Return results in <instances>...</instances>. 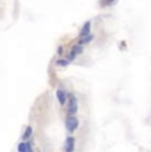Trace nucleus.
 Masks as SVG:
<instances>
[{"label": "nucleus", "mask_w": 151, "mask_h": 152, "mask_svg": "<svg viewBox=\"0 0 151 152\" xmlns=\"http://www.w3.org/2000/svg\"><path fill=\"white\" fill-rule=\"evenodd\" d=\"M78 111V103H77V98L74 94H69V99H68V114L74 115Z\"/></svg>", "instance_id": "f257e3e1"}, {"label": "nucleus", "mask_w": 151, "mask_h": 152, "mask_svg": "<svg viewBox=\"0 0 151 152\" xmlns=\"http://www.w3.org/2000/svg\"><path fill=\"white\" fill-rule=\"evenodd\" d=\"M65 126H66V130L69 132H74L78 127V119L74 117V115H69L65 120Z\"/></svg>", "instance_id": "f03ea898"}, {"label": "nucleus", "mask_w": 151, "mask_h": 152, "mask_svg": "<svg viewBox=\"0 0 151 152\" xmlns=\"http://www.w3.org/2000/svg\"><path fill=\"white\" fill-rule=\"evenodd\" d=\"M74 142H76V139L73 136L66 138V140H65V145H64L65 151H66V152H72L73 150H74Z\"/></svg>", "instance_id": "7ed1b4c3"}, {"label": "nucleus", "mask_w": 151, "mask_h": 152, "mask_svg": "<svg viewBox=\"0 0 151 152\" xmlns=\"http://www.w3.org/2000/svg\"><path fill=\"white\" fill-rule=\"evenodd\" d=\"M56 95H57V99H58L60 105H64V103L66 102V93H65L64 90L58 89L57 90V93H56Z\"/></svg>", "instance_id": "20e7f679"}, {"label": "nucleus", "mask_w": 151, "mask_h": 152, "mask_svg": "<svg viewBox=\"0 0 151 152\" xmlns=\"http://www.w3.org/2000/svg\"><path fill=\"white\" fill-rule=\"evenodd\" d=\"M18 150L20 152H31V151H32V147H31V143L29 142H23V143H20V144H19Z\"/></svg>", "instance_id": "39448f33"}, {"label": "nucleus", "mask_w": 151, "mask_h": 152, "mask_svg": "<svg viewBox=\"0 0 151 152\" xmlns=\"http://www.w3.org/2000/svg\"><path fill=\"white\" fill-rule=\"evenodd\" d=\"M89 33H90V22L88 21V22H85L84 28H82L81 32H80V37H84V36L89 35Z\"/></svg>", "instance_id": "423d86ee"}, {"label": "nucleus", "mask_w": 151, "mask_h": 152, "mask_svg": "<svg viewBox=\"0 0 151 152\" xmlns=\"http://www.w3.org/2000/svg\"><path fill=\"white\" fill-rule=\"evenodd\" d=\"M92 40H93V36L89 33V35H86V36H84V37H81V40H80V45L88 44V43H90Z\"/></svg>", "instance_id": "0eeeda50"}, {"label": "nucleus", "mask_w": 151, "mask_h": 152, "mask_svg": "<svg viewBox=\"0 0 151 152\" xmlns=\"http://www.w3.org/2000/svg\"><path fill=\"white\" fill-rule=\"evenodd\" d=\"M32 135V127L31 126H28L27 128H25V132H24V135H23V140H27L28 138Z\"/></svg>", "instance_id": "6e6552de"}, {"label": "nucleus", "mask_w": 151, "mask_h": 152, "mask_svg": "<svg viewBox=\"0 0 151 152\" xmlns=\"http://www.w3.org/2000/svg\"><path fill=\"white\" fill-rule=\"evenodd\" d=\"M115 0H101V5L102 7H105V5H109L112 4V3H114Z\"/></svg>", "instance_id": "1a4fd4ad"}, {"label": "nucleus", "mask_w": 151, "mask_h": 152, "mask_svg": "<svg viewBox=\"0 0 151 152\" xmlns=\"http://www.w3.org/2000/svg\"><path fill=\"white\" fill-rule=\"evenodd\" d=\"M69 62H70L69 60H60V61H57V64H58V65H61V66H66Z\"/></svg>", "instance_id": "9d476101"}]
</instances>
